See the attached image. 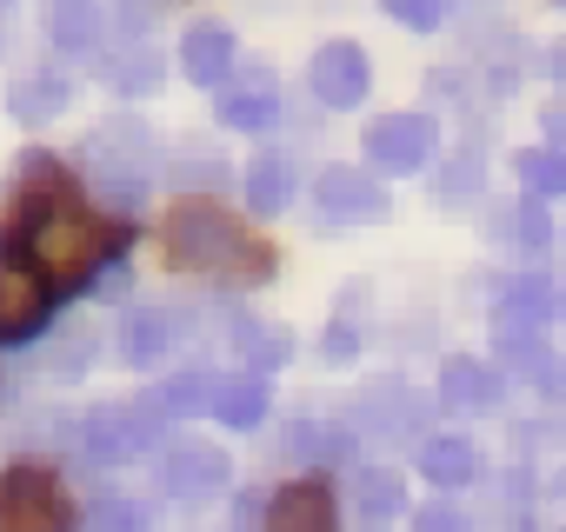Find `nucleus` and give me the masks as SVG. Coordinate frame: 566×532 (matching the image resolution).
<instances>
[{
    "label": "nucleus",
    "instance_id": "nucleus-1",
    "mask_svg": "<svg viewBox=\"0 0 566 532\" xmlns=\"http://www.w3.org/2000/svg\"><path fill=\"white\" fill-rule=\"evenodd\" d=\"M34 173H41V213L28 220V253H34V274L41 280H61V287H81L94 266H107L114 253H120V226L114 220H101V213H87L61 180H54V167L48 160H34Z\"/></svg>",
    "mask_w": 566,
    "mask_h": 532
},
{
    "label": "nucleus",
    "instance_id": "nucleus-2",
    "mask_svg": "<svg viewBox=\"0 0 566 532\" xmlns=\"http://www.w3.org/2000/svg\"><path fill=\"white\" fill-rule=\"evenodd\" d=\"M167 259L187 266V274H220V280H266L273 253L220 206L187 200L167 213Z\"/></svg>",
    "mask_w": 566,
    "mask_h": 532
},
{
    "label": "nucleus",
    "instance_id": "nucleus-3",
    "mask_svg": "<svg viewBox=\"0 0 566 532\" xmlns=\"http://www.w3.org/2000/svg\"><path fill=\"white\" fill-rule=\"evenodd\" d=\"M74 506L48 466H14L0 479V532H67Z\"/></svg>",
    "mask_w": 566,
    "mask_h": 532
},
{
    "label": "nucleus",
    "instance_id": "nucleus-4",
    "mask_svg": "<svg viewBox=\"0 0 566 532\" xmlns=\"http://www.w3.org/2000/svg\"><path fill=\"white\" fill-rule=\"evenodd\" d=\"M367 160L380 173H420L433 160V120L427 114H387L367 127Z\"/></svg>",
    "mask_w": 566,
    "mask_h": 532
},
{
    "label": "nucleus",
    "instance_id": "nucleus-5",
    "mask_svg": "<svg viewBox=\"0 0 566 532\" xmlns=\"http://www.w3.org/2000/svg\"><path fill=\"white\" fill-rule=\"evenodd\" d=\"M307 81H314V100H321V107H360L374 74H367V54H360L354 41H327V47L314 54Z\"/></svg>",
    "mask_w": 566,
    "mask_h": 532
},
{
    "label": "nucleus",
    "instance_id": "nucleus-6",
    "mask_svg": "<svg viewBox=\"0 0 566 532\" xmlns=\"http://www.w3.org/2000/svg\"><path fill=\"white\" fill-rule=\"evenodd\" d=\"M314 200H321V220L327 226H354V220H380L387 213L380 180L374 173H354V167H327L321 187H314Z\"/></svg>",
    "mask_w": 566,
    "mask_h": 532
},
{
    "label": "nucleus",
    "instance_id": "nucleus-7",
    "mask_svg": "<svg viewBox=\"0 0 566 532\" xmlns=\"http://www.w3.org/2000/svg\"><path fill=\"white\" fill-rule=\"evenodd\" d=\"M420 419H427V406H420V393H407L400 380L367 386L360 406H354V426L374 433V439H407V433H420Z\"/></svg>",
    "mask_w": 566,
    "mask_h": 532
},
{
    "label": "nucleus",
    "instance_id": "nucleus-8",
    "mask_svg": "<svg viewBox=\"0 0 566 532\" xmlns=\"http://www.w3.org/2000/svg\"><path fill=\"white\" fill-rule=\"evenodd\" d=\"M74 453L94 459V466H120L140 453V433H134V406H94L81 426H74Z\"/></svg>",
    "mask_w": 566,
    "mask_h": 532
},
{
    "label": "nucleus",
    "instance_id": "nucleus-9",
    "mask_svg": "<svg viewBox=\"0 0 566 532\" xmlns=\"http://www.w3.org/2000/svg\"><path fill=\"white\" fill-rule=\"evenodd\" d=\"M266 532H340V512H334V492L321 479H301L287 492H273L266 506Z\"/></svg>",
    "mask_w": 566,
    "mask_h": 532
},
{
    "label": "nucleus",
    "instance_id": "nucleus-10",
    "mask_svg": "<svg viewBox=\"0 0 566 532\" xmlns=\"http://www.w3.org/2000/svg\"><path fill=\"white\" fill-rule=\"evenodd\" d=\"M48 320V287L34 266H0V347L8 340H28L34 327Z\"/></svg>",
    "mask_w": 566,
    "mask_h": 532
},
{
    "label": "nucleus",
    "instance_id": "nucleus-11",
    "mask_svg": "<svg viewBox=\"0 0 566 532\" xmlns=\"http://www.w3.org/2000/svg\"><path fill=\"white\" fill-rule=\"evenodd\" d=\"M160 486H167L174 499H207V492L227 486V453H220V446H174V453L160 459Z\"/></svg>",
    "mask_w": 566,
    "mask_h": 532
},
{
    "label": "nucleus",
    "instance_id": "nucleus-12",
    "mask_svg": "<svg viewBox=\"0 0 566 532\" xmlns=\"http://www.w3.org/2000/svg\"><path fill=\"white\" fill-rule=\"evenodd\" d=\"M174 340H180V313L140 307V313H127V327H120V360H127V366H154Z\"/></svg>",
    "mask_w": 566,
    "mask_h": 532
},
{
    "label": "nucleus",
    "instance_id": "nucleus-13",
    "mask_svg": "<svg viewBox=\"0 0 566 532\" xmlns=\"http://www.w3.org/2000/svg\"><path fill=\"white\" fill-rule=\"evenodd\" d=\"M48 34H54L67 54H94V47L107 41L101 0H48Z\"/></svg>",
    "mask_w": 566,
    "mask_h": 532
},
{
    "label": "nucleus",
    "instance_id": "nucleus-14",
    "mask_svg": "<svg viewBox=\"0 0 566 532\" xmlns=\"http://www.w3.org/2000/svg\"><path fill=\"white\" fill-rule=\"evenodd\" d=\"M180 67H187V81L220 87V81H227V67H233V34H227L220 21H200V28L180 41Z\"/></svg>",
    "mask_w": 566,
    "mask_h": 532
},
{
    "label": "nucleus",
    "instance_id": "nucleus-15",
    "mask_svg": "<svg viewBox=\"0 0 566 532\" xmlns=\"http://www.w3.org/2000/svg\"><path fill=\"white\" fill-rule=\"evenodd\" d=\"M440 400L460 406V413H486V406H500V373L480 366V360H447V373H440Z\"/></svg>",
    "mask_w": 566,
    "mask_h": 532
},
{
    "label": "nucleus",
    "instance_id": "nucleus-16",
    "mask_svg": "<svg viewBox=\"0 0 566 532\" xmlns=\"http://www.w3.org/2000/svg\"><path fill=\"white\" fill-rule=\"evenodd\" d=\"M473 439H460V433H433L427 446H420V472L433 479V486H467L473 479Z\"/></svg>",
    "mask_w": 566,
    "mask_h": 532
},
{
    "label": "nucleus",
    "instance_id": "nucleus-17",
    "mask_svg": "<svg viewBox=\"0 0 566 532\" xmlns=\"http://www.w3.org/2000/svg\"><path fill=\"white\" fill-rule=\"evenodd\" d=\"M553 320V287L546 280H513L506 300H500V327L506 333H539Z\"/></svg>",
    "mask_w": 566,
    "mask_h": 532
},
{
    "label": "nucleus",
    "instance_id": "nucleus-18",
    "mask_svg": "<svg viewBox=\"0 0 566 532\" xmlns=\"http://www.w3.org/2000/svg\"><path fill=\"white\" fill-rule=\"evenodd\" d=\"M294 200V167L280 160V153H260L253 167H247V206L253 213H280Z\"/></svg>",
    "mask_w": 566,
    "mask_h": 532
},
{
    "label": "nucleus",
    "instance_id": "nucleus-19",
    "mask_svg": "<svg viewBox=\"0 0 566 532\" xmlns=\"http://www.w3.org/2000/svg\"><path fill=\"white\" fill-rule=\"evenodd\" d=\"M213 413H220L227 426H260V419H266V380H260V373H233V380H220Z\"/></svg>",
    "mask_w": 566,
    "mask_h": 532
},
{
    "label": "nucleus",
    "instance_id": "nucleus-20",
    "mask_svg": "<svg viewBox=\"0 0 566 532\" xmlns=\"http://www.w3.org/2000/svg\"><path fill=\"white\" fill-rule=\"evenodd\" d=\"M347 453H354L347 426H327V419H294V426H287V459H321V466H334V459H347Z\"/></svg>",
    "mask_w": 566,
    "mask_h": 532
},
{
    "label": "nucleus",
    "instance_id": "nucleus-21",
    "mask_svg": "<svg viewBox=\"0 0 566 532\" xmlns=\"http://www.w3.org/2000/svg\"><path fill=\"white\" fill-rule=\"evenodd\" d=\"M354 506H360V519H367V525H387V519L407 506V492H400V479H394V472L360 466V472H354Z\"/></svg>",
    "mask_w": 566,
    "mask_h": 532
},
{
    "label": "nucleus",
    "instance_id": "nucleus-22",
    "mask_svg": "<svg viewBox=\"0 0 566 532\" xmlns=\"http://www.w3.org/2000/svg\"><path fill=\"white\" fill-rule=\"evenodd\" d=\"M273 114H280V100H273V87H266V81H260V87H240V94H227V100H220V120H227V127H240V134L273 127Z\"/></svg>",
    "mask_w": 566,
    "mask_h": 532
},
{
    "label": "nucleus",
    "instance_id": "nucleus-23",
    "mask_svg": "<svg viewBox=\"0 0 566 532\" xmlns=\"http://www.w3.org/2000/svg\"><path fill=\"white\" fill-rule=\"evenodd\" d=\"M213 393H220L213 373H174L160 386V406H167V419H187V413H213Z\"/></svg>",
    "mask_w": 566,
    "mask_h": 532
},
{
    "label": "nucleus",
    "instance_id": "nucleus-24",
    "mask_svg": "<svg viewBox=\"0 0 566 532\" xmlns=\"http://www.w3.org/2000/svg\"><path fill=\"white\" fill-rule=\"evenodd\" d=\"M520 180H526L533 200H559V193H566V147H533V153H520Z\"/></svg>",
    "mask_w": 566,
    "mask_h": 532
},
{
    "label": "nucleus",
    "instance_id": "nucleus-25",
    "mask_svg": "<svg viewBox=\"0 0 566 532\" xmlns=\"http://www.w3.org/2000/svg\"><path fill=\"white\" fill-rule=\"evenodd\" d=\"M233 347H240V360H253V373H266V366H280L294 347H287V333L280 327H260V320H240L233 327Z\"/></svg>",
    "mask_w": 566,
    "mask_h": 532
},
{
    "label": "nucleus",
    "instance_id": "nucleus-26",
    "mask_svg": "<svg viewBox=\"0 0 566 532\" xmlns=\"http://www.w3.org/2000/svg\"><path fill=\"white\" fill-rule=\"evenodd\" d=\"M67 107V87L61 81H21L14 87V120H54Z\"/></svg>",
    "mask_w": 566,
    "mask_h": 532
},
{
    "label": "nucleus",
    "instance_id": "nucleus-27",
    "mask_svg": "<svg viewBox=\"0 0 566 532\" xmlns=\"http://www.w3.org/2000/svg\"><path fill=\"white\" fill-rule=\"evenodd\" d=\"M160 81V61L147 54V47H134V54H120V67H114V87L120 94H147Z\"/></svg>",
    "mask_w": 566,
    "mask_h": 532
},
{
    "label": "nucleus",
    "instance_id": "nucleus-28",
    "mask_svg": "<svg viewBox=\"0 0 566 532\" xmlns=\"http://www.w3.org/2000/svg\"><path fill=\"white\" fill-rule=\"evenodd\" d=\"M513 233H520V246H526V253H546V246H553V220L539 213V200H526V206L513 213Z\"/></svg>",
    "mask_w": 566,
    "mask_h": 532
},
{
    "label": "nucleus",
    "instance_id": "nucleus-29",
    "mask_svg": "<svg viewBox=\"0 0 566 532\" xmlns=\"http://www.w3.org/2000/svg\"><path fill=\"white\" fill-rule=\"evenodd\" d=\"M87 532H140V506H127V499H101V506L87 512Z\"/></svg>",
    "mask_w": 566,
    "mask_h": 532
},
{
    "label": "nucleus",
    "instance_id": "nucleus-30",
    "mask_svg": "<svg viewBox=\"0 0 566 532\" xmlns=\"http://www.w3.org/2000/svg\"><path fill=\"white\" fill-rule=\"evenodd\" d=\"M81 366H94V333H67L54 347V373H81Z\"/></svg>",
    "mask_w": 566,
    "mask_h": 532
},
{
    "label": "nucleus",
    "instance_id": "nucleus-31",
    "mask_svg": "<svg viewBox=\"0 0 566 532\" xmlns=\"http://www.w3.org/2000/svg\"><path fill=\"white\" fill-rule=\"evenodd\" d=\"M387 14H394V21H407V28H420V34H433L440 0H387Z\"/></svg>",
    "mask_w": 566,
    "mask_h": 532
},
{
    "label": "nucleus",
    "instance_id": "nucleus-32",
    "mask_svg": "<svg viewBox=\"0 0 566 532\" xmlns=\"http://www.w3.org/2000/svg\"><path fill=\"white\" fill-rule=\"evenodd\" d=\"M473 187H480V160H453L447 180H440V200H467Z\"/></svg>",
    "mask_w": 566,
    "mask_h": 532
},
{
    "label": "nucleus",
    "instance_id": "nucleus-33",
    "mask_svg": "<svg viewBox=\"0 0 566 532\" xmlns=\"http://www.w3.org/2000/svg\"><path fill=\"white\" fill-rule=\"evenodd\" d=\"M413 532H467V519H460L453 506H427V512L413 519Z\"/></svg>",
    "mask_w": 566,
    "mask_h": 532
},
{
    "label": "nucleus",
    "instance_id": "nucleus-34",
    "mask_svg": "<svg viewBox=\"0 0 566 532\" xmlns=\"http://www.w3.org/2000/svg\"><path fill=\"white\" fill-rule=\"evenodd\" d=\"M321 353H327V360H354V333H347V327H334V333L321 340Z\"/></svg>",
    "mask_w": 566,
    "mask_h": 532
},
{
    "label": "nucleus",
    "instance_id": "nucleus-35",
    "mask_svg": "<svg viewBox=\"0 0 566 532\" xmlns=\"http://www.w3.org/2000/svg\"><path fill=\"white\" fill-rule=\"evenodd\" d=\"M539 120H546V134H553V140H566V100H559V107H546Z\"/></svg>",
    "mask_w": 566,
    "mask_h": 532
},
{
    "label": "nucleus",
    "instance_id": "nucleus-36",
    "mask_svg": "<svg viewBox=\"0 0 566 532\" xmlns=\"http://www.w3.org/2000/svg\"><path fill=\"white\" fill-rule=\"evenodd\" d=\"M546 74H553V81H566V47H553V54H546Z\"/></svg>",
    "mask_w": 566,
    "mask_h": 532
}]
</instances>
